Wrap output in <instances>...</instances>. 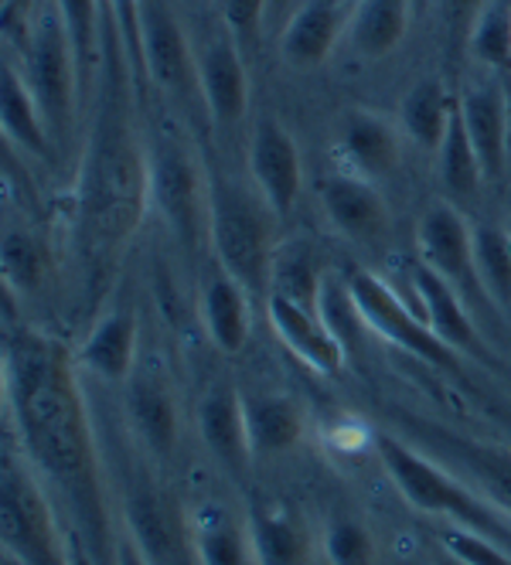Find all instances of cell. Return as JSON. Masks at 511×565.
I'll return each instance as SVG.
<instances>
[{"label":"cell","instance_id":"obj_1","mask_svg":"<svg viewBox=\"0 0 511 565\" xmlns=\"http://www.w3.org/2000/svg\"><path fill=\"white\" fill-rule=\"evenodd\" d=\"M8 402L31 463L42 470L72 508L96 555L109 545L99 457L75 382V358L42 334L8 338Z\"/></svg>","mask_w":511,"mask_h":565},{"label":"cell","instance_id":"obj_2","mask_svg":"<svg viewBox=\"0 0 511 565\" xmlns=\"http://www.w3.org/2000/svg\"><path fill=\"white\" fill-rule=\"evenodd\" d=\"M109 75L113 83L93 119L75 184L78 238L96 263L113 259L116 249L127 246L150 205V157L140 150L130 127L120 68Z\"/></svg>","mask_w":511,"mask_h":565},{"label":"cell","instance_id":"obj_3","mask_svg":"<svg viewBox=\"0 0 511 565\" xmlns=\"http://www.w3.org/2000/svg\"><path fill=\"white\" fill-rule=\"evenodd\" d=\"M375 447H379L388 480L396 483V491L416 511L440 514V518L454 521V529H467V532L485 535V539L511 548V518L504 511L481 501L475 491H467L457 477L444 473L434 460L406 447V443L396 436H379Z\"/></svg>","mask_w":511,"mask_h":565},{"label":"cell","instance_id":"obj_4","mask_svg":"<svg viewBox=\"0 0 511 565\" xmlns=\"http://www.w3.org/2000/svg\"><path fill=\"white\" fill-rule=\"evenodd\" d=\"M269 209L263 201H253L235 184H212V218H209V242L219 259V269L228 273L239 287L253 297L263 294L269 282L273 263V235H269Z\"/></svg>","mask_w":511,"mask_h":565},{"label":"cell","instance_id":"obj_5","mask_svg":"<svg viewBox=\"0 0 511 565\" xmlns=\"http://www.w3.org/2000/svg\"><path fill=\"white\" fill-rule=\"evenodd\" d=\"M344 294H348L351 307H355V313L365 320V328L372 334H379L382 341H388L392 348H400L437 369H454L464 358L460 351L444 344L437 338V331L423 320V313L409 310L382 276H375L369 269H351L344 276Z\"/></svg>","mask_w":511,"mask_h":565},{"label":"cell","instance_id":"obj_6","mask_svg":"<svg viewBox=\"0 0 511 565\" xmlns=\"http://www.w3.org/2000/svg\"><path fill=\"white\" fill-rule=\"evenodd\" d=\"M150 205H157L181 246L199 249L209 238L212 184H205L199 164L181 143L164 140L150 153Z\"/></svg>","mask_w":511,"mask_h":565},{"label":"cell","instance_id":"obj_7","mask_svg":"<svg viewBox=\"0 0 511 565\" xmlns=\"http://www.w3.org/2000/svg\"><path fill=\"white\" fill-rule=\"evenodd\" d=\"M28 55V86L45 113V124L55 137V143H68L72 137V113H75V93L83 89L78 83L75 52L68 45V34L58 21V14H45L31 31V42L24 49Z\"/></svg>","mask_w":511,"mask_h":565},{"label":"cell","instance_id":"obj_8","mask_svg":"<svg viewBox=\"0 0 511 565\" xmlns=\"http://www.w3.org/2000/svg\"><path fill=\"white\" fill-rule=\"evenodd\" d=\"M0 498H4V545L11 562L21 565H72L52 524L49 501L34 477L18 467V460L4 457V477H0Z\"/></svg>","mask_w":511,"mask_h":565},{"label":"cell","instance_id":"obj_9","mask_svg":"<svg viewBox=\"0 0 511 565\" xmlns=\"http://www.w3.org/2000/svg\"><path fill=\"white\" fill-rule=\"evenodd\" d=\"M416 249L419 263L444 276L464 300L485 297L475 266V228L454 205H434L423 212L416 225Z\"/></svg>","mask_w":511,"mask_h":565},{"label":"cell","instance_id":"obj_10","mask_svg":"<svg viewBox=\"0 0 511 565\" xmlns=\"http://www.w3.org/2000/svg\"><path fill=\"white\" fill-rule=\"evenodd\" d=\"M249 178L256 184L259 201L273 215L284 218L294 212L304 178L300 147L290 137V130L273 116L259 119L249 137Z\"/></svg>","mask_w":511,"mask_h":565},{"label":"cell","instance_id":"obj_11","mask_svg":"<svg viewBox=\"0 0 511 565\" xmlns=\"http://www.w3.org/2000/svg\"><path fill=\"white\" fill-rule=\"evenodd\" d=\"M140 65L153 86L171 96H184L199 83L184 31L161 0H140Z\"/></svg>","mask_w":511,"mask_h":565},{"label":"cell","instance_id":"obj_12","mask_svg":"<svg viewBox=\"0 0 511 565\" xmlns=\"http://www.w3.org/2000/svg\"><path fill=\"white\" fill-rule=\"evenodd\" d=\"M334 153L348 174L388 178L403 160V130L372 109H348L334 134Z\"/></svg>","mask_w":511,"mask_h":565},{"label":"cell","instance_id":"obj_13","mask_svg":"<svg viewBox=\"0 0 511 565\" xmlns=\"http://www.w3.org/2000/svg\"><path fill=\"white\" fill-rule=\"evenodd\" d=\"M266 313H269L273 331L284 341V348L294 358H300L310 372L338 375L344 369V344L328 328L324 310H310L287 297L266 294Z\"/></svg>","mask_w":511,"mask_h":565},{"label":"cell","instance_id":"obj_14","mask_svg":"<svg viewBox=\"0 0 511 565\" xmlns=\"http://www.w3.org/2000/svg\"><path fill=\"white\" fill-rule=\"evenodd\" d=\"M194 75H199L194 86H199V96L205 99V109L215 124H239L249 109V72L239 55V42L232 34L209 42L202 58H194Z\"/></svg>","mask_w":511,"mask_h":565},{"label":"cell","instance_id":"obj_15","mask_svg":"<svg viewBox=\"0 0 511 565\" xmlns=\"http://www.w3.org/2000/svg\"><path fill=\"white\" fill-rule=\"evenodd\" d=\"M321 209L328 222L351 242H379L388 232V205L375 181L359 174H331L321 184Z\"/></svg>","mask_w":511,"mask_h":565},{"label":"cell","instance_id":"obj_16","mask_svg":"<svg viewBox=\"0 0 511 565\" xmlns=\"http://www.w3.org/2000/svg\"><path fill=\"white\" fill-rule=\"evenodd\" d=\"M194 419H199V433L205 439L209 454L222 467H228V470L246 467V460L253 457V447H249V429H246V413H243L239 392L225 382L212 385L202 395Z\"/></svg>","mask_w":511,"mask_h":565},{"label":"cell","instance_id":"obj_17","mask_svg":"<svg viewBox=\"0 0 511 565\" xmlns=\"http://www.w3.org/2000/svg\"><path fill=\"white\" fill-rule=\"evenodd\" d=\"M130 529L140 552L153 565H181L184 558H194L191 529H184L171 501L164 494H157L153 488L130 494Z\"/></svg>","mask_w":511,"mask_h":565},{"label":"cell","instance_id":"obj_18","mask_svg":"<svg viewBox=\"0 0 511 565\" xmlns=\"http://www.w3.org/2000/svg\"><path fill=\"white\" fill-rule=\"evenodd\" d=\"M460 116L467 137L478 150L485 181H501L508 168V103L498 86H478L467 89L460 99Z\"/></svg>","mask_w":511,"mask_h":565},{"label":"cell","instance_id":"obj_19","mask_svg":"<svg viewBox=\"0 0 511 565\" xmlns=\"http://www.w3.org/2000/svg\"><path fill=\"white\" fill-rule=\"evenodd\" d=\"M413 287H416L423 320L437 331V338L444 344H450L460 354H478L481 351V338H478L475 324H470V313H467L470 307L444 276H437L434 269L419 263L413 269Z\"/></svg>","mask_w":511,"mask_h":565},{"label":"cell","instance_id":"obj_20","mask_svg":"<svg viewBox=\"0 0 511 565\" xmlns=\"http://www.w3.org/2000/svg\"><path fill=\"white\" fill-rule=\"evenodd\" d=\"M137 361V317L130 310H113L99 317L86 341L75 351V365L106 382H130Z\"/></svg>","mask_w":511,"mask_h":565},{"label":"cell","instance_id":"obj_21","mask_svg":"<svg viewBox=\"0 0 511 565\" xmlns=\"http://www.w3.org/2000/svg\"><path fill=\"white\" fill-rule=\"evenodd\" d=\"M344 18L338 0H310L304 4L280 34V52L297 68H313L331 58Z\"/></svg>","mask_w":511,"mask_h":565},{"label":"cell","instance_id":"obj_22","mask_svg":"<svg viewBox=\"0 0 511 565\" xmlns=\"http://www.w3.org/2000/svg\"><path fill=\"white\" fill-rule=\"evenodd\" d=\"M0 119H4V137L14 147L42 160L52 157L55 137L45 124V113L38 106L28 78L14 65H4L0 72Z\"/></svg>","mask_w":511,"mask_h":565},{"label":"cell","instance_id":"obj_23","mask_svg":"<svg viewBox=\"0 0 511 565\" xmlns=\"http://www.w3.org/2000/svg\"><path fill=\"white\" fill-rule=\"evenodd\" d=\"M202 324L222 354H239L249 341V294L228 273H215L202 290Z\"/></svg>","mask_w":511,"mask_h":565},{"label":"cell","instance_id":"obj_24","mask_svg":"<svg viewBox=\"0 0 511 565\" xmlns=\"http://www.w3.org/2000/svg\"><path fill=\"white\" fill-rule=\"evenodd\" d=\"M253 454H287L304 436V413L290 395H243Z\"/></svg>","mask_w":511,"mask_h":565},{"label":"cell","instance_id":"obj_25","mask_svg":"<svg viewBox=\"0 0 511 565\" xmlns=\"http://www.w3.org/2000/svg\"><path fill=\"white\" fill-rule=\"evenodd\" d=\"M454 109L457 103L447 96L440 78H419L400 106V130L413 147L440 153Z\"/></svg>","mask_w":511,"mask_h":565},{"label":"cell","instance_id":"obj_26","mask_svg":"<svg viewBox=\"0 0 511 565\" xmlns=\"http://www.w3.org/2000/svg\"><path fill=\"white\" fill-rule=\"evenodd\" d=\"M127 413L140 433V439L153 454L171 457L174 454V443H178V409H174V398L171 392L147 375L130 379L127 385Z\"/></svg>","mask_w":511,"mask_h":565},{"label":"cell","instance_id":"obj_27","mask_svg":"<svg viewBox=\"0 0 511 565\" xmlns=\"http://www.w3.org/2000/svg\"><path fill=\"white\" fill-rule=\"evenodd\" d=\"M413 18V0H359L351 18V45L365 58H385L403 45Z\"/></svg>","mask_w":511,"mask_h":565},{"label":"cell","instance_id":"obj_28","mask_svg":"<svg viewBox=\"0 0 511 565\" xmlns=\"http://www.w3.org/2000/svg\"><path fill=\"white\" fill-rule=\"evenodd\" d=\"M266 294L287 297L300 307L321 310L324 300V276H321V263L313 256V249L307 242H287V246H277L269 263V282Z\"/></svg>","mask_w":511,"mask_h":565},{"label":"cell","instance_id":"obj_29","mask_svg":"<svg viewBox=\"0 0 511 565\" xmlns=\"http://www.w3.org/2000/svg\"><path fill=\"white\" fill-rule=\"evenodd\" d=\"M437 443L475 473V480L485 488L491 504L511 518V450L498 447V443H478V439L447 436V433H437Z\"/></svg>","mask_w":511,"mask_h":565},{"label":"cell","instance_id":"obj_30","mask_svg":"<svg viewBox=\"0 0 511 565\" xmlns=\"http://www.w3.org/2000/svg\"><path fill=\"white\" fill-rule=\"evenodd\" d=\"M191 552L194 565H249L256 548L222 508H205L191 521Z\"/></svg>","mask_w":511,"mask_h":565},{"label":"cell","instance_id":"obj_31","mask_svg":"<svg viewBox=\"0 0 511 565\" xmlns=\"http://www.w3.org/2000/svg\"><path fill=\"white\" fill-rule=\"evenodd\" d=\"M475 266L485 300L511 317V235L498 225L475 228Z\"/></svg>","mask_w":511,"mask_h":565},{"label":"cell","instance_id":"obj_32","mask_svg":"<svg viewBox=\"0 0 511 565\" xmlns=\"http://www.w3.org/2000/svg\"><path fill=\"white\" fill-rule=\"evenodd\" d=\"M55 14L75 52L78 83H83V89H89L99 58V0H55Z\"/></svg>","mask_w":511,"mask_h":565},{"label":"cell","instance_id":"obj_33","mask_svg":"<svg viewBox=\"0 0 511 565\" xmlns=\"http://www.w3.org/2000/svg\"><path fill=\"white\" fill-rule=\"evenodd\" d=\"M437 157H440V178H444V184H447L450 194L467 198V194H475L481 188L485 171H481V160H478L475 143H470V137H467L460 106L450 116V127H447V137H444Z\"/></svg>","mask_w":511,"mask_h":565},{"label":"cell","instance_id":"obj_34","mask_svg":"<svg viewBox=\"0 0 511 565\" xmlns=\"http://www.w3.org/2000/svg\"><path fill=\"white\" fill-rule=\"evenodd\" d=\"M467 49L481 65L511 68V4H485L467 34Z\"/></svg>","mask_w":511,"mask_h":565},{"label":"cell","instance_id":"obj_35","mask_svg":"<svg viewBox=\"0 0 511 565\" xmlns=\"http://www.w3.org/2000/svg\"><path fill=\"white\" fill-rule=\"evenodd\" d=\"M49 269V253L31 232L11 228L4 235V279L18 290H38Z\"/></svg>","mask_w":511,"mask_h":565},{"label":"cell","instance_id":"obj_36","mask_svg":"<svg viewBox=\"0 0 511 565\" xmlns=\"http://www.w3.org/2000/svg\"><path fill=\"white\" fill-rule=\"evenodd\" d=\"M253 548L263 565H300L304 562V535L290 518L269 514L253 524Z\"/></svg>","mask_w":511,"mask_h":565},{"label":"cell","instance_id":"obj_37","mask_svg":"<svg viewBox=\"0 0 511 565\" xmlns=\"http://www.w3.org/2000/svg\"><path fill=\"white\" fill-rule=\"evenodd\" d=\"M440 545H444V552L457 555L467 565H511V548H504L485 535L467 532V529H447L440 535Z\"/></svg>","mask_w":511,"mask_h":565},{"label":"cell","instance_id":"obj_38","mask_svg":"<svg viewBox=\"0 0 511 565\" xmlns=\"http://www.w3.org/2000/svg\"><path fill=\"white\" fill-rule=\"evenodd\" d=\"M328 558H331V565H372V539H369V532L355 521L331 524Z\"/></svg>","mask_w":511,"mask_h":565},{"label":"cell","instance_id":"obj_39","mask_svg":"<svg viewBox=\"0 0 511 565\" xmlns=\"http://www.w3.org/2000/svg\"><path fill=\"white\" fill-rule=\"evenodd\" d=\"M225 28L235 42H256V34L263 28V11L266 0H219Z\"/></svg>","mask_w":511,"mask_h":565},{"label":"cell","instance_id":"obj_40","mask_svg":"<svg viewBox=\"0 0 511 565\" xmlns=\"http://www.w3.org/2000/svg\"><path fill=\"white\" fill-rule=\"evenodd\" d=\"M109 8L116 14V24H120L124 42L134 45L140 58V0H109Z\"/></svg>","mask_w":511,"mask_h":565},{"label":"cell","instance_id":"obj_41","mask_svg":"<svg viewBox=\"0 0 511 565\" xmlns=\"http://www.w3.org/2000/svg\"><path fill=\"white\" fill-rule=\"evenodd\" d=\"M488 0H434V8L450 28H460V24H475V18L485 11Z\"/></svg>","mask_w":511,"mask_h":565},{"label":"cell","instance_id":"obj_42","mask_svg":"<svg viewBox=\"0 0 511 565\" xmlns=\"http://www.w3.org/2000/svg\"><path fill=\"white\" fill-rule=\"evenodd\" d=\"M34 11V0H0V24L8 38H28V18Z\"/></svg>","mask_w":511,"mask_h":565},{"label":"cell","instance_id":"obj_43","mask_svg":"<svg viewBox=\"0 0 511 565\" xmlns=\"http://www.w3.org/2000/svg\"><path fill=\"white\" fill-rule=\"evenodd\" d=\"M116 565H153V562L140 552L137 542H120L116 545Z\"/></svg>","mask_w":511,"mask_h":565},{"label":"cell","instance_id":"obj_44","mask_svg":"<svg viewBox=\"0 0 511 565\" xmlns=\"http://www.w3.org/2000/svg\"><path fill=\"white\" fill-rule=\"evenodd\" d=\"M429 4H434V0H413V14H426Z\"/></svg>","mask_w":511,"mask_h":565},{"label":"cell","instance_id":"obj_45","mask_svg":"<svg viewBox=\"0 0 511 565\" xmlns=\"http://www.w3.org/2000/svg\"><path fill=\"white\" fill-rule=\"evenodd\" d=\"M437 565H467V562H460V558H457V555H450V552H444V555H440V562H437Z\"/></svg>","mask_w":511,"mask_h":565}]
</instances>
